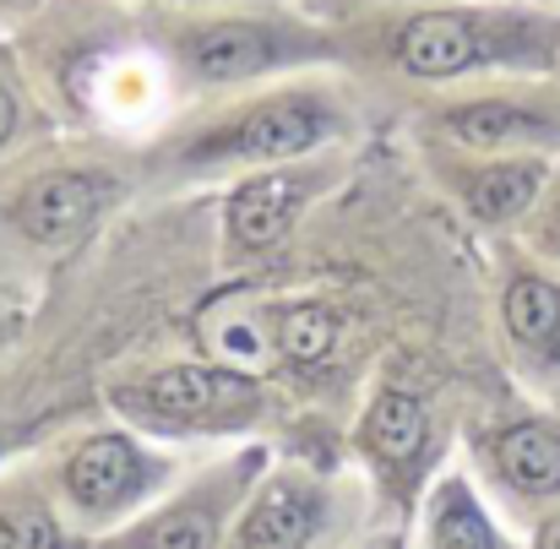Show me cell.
Returning a JSON list of instances; mask_svg holds the SVG:
<instances>
[{
    "mask_svg": "<svg viewBox=\"0 0 560 549\" xmlns=\"http://www.w3.org/2000/svg\"><path fill=\"white\" fill-rule=\"evenodd\" d=\"M38 5H44V0H0V38H11Z\"/></svg>",
    "mask_w": 560,
    "mask_h": 549,
    "instance_id": "7402d4cb",
    "label": "cell"
},
{
    "mask_svg": "<svg viewBox=\"0 0 560 549\" xmlns=\"http://www.w3.org/2000/svg\"><path fill=\"white\" fill-rule=\"evenodd\" d=\"M338 523V484L311 463H267L250 484L229 549H316Z\"/></svg>",
    "mask_w": 560,
    "mask_h": 549,
    "instance_id": "5bb4252c",
    "label": "cell"
},
{
    "mask_svg": "<svg viewBox=\"0 0 560 549\" xmlns=\"http://www.w3.org/2000/svg\"><path fill=\"white\" fill-rule=\"evenodd\" d=\"M349 446L386 495H413L441 446V370L430 349L392 343L371 370L365 402L354 413Z\"/></svg>",
    "mask_w": 560,
    "mask_h": 549,
    "instance_id": "30bf717a",
    "label": "cell"
},
{
    "mask_svg": "<svg viewBox=\"0 0 560 549\" xmlns=\"http://www.w3.org/2000/svg\"><path fill=\"white\" fill-rule=\"evenodd\" d=\"M55 501L66 506V517L98 545L104 534L126 528L137 512H148L170 479H175V457L131 430L126 419H109V424H88L82 435H71L49 468H44Z\"/></svg>",
    "mask_w": 560,
    "mask_h": 549,
    "instance_id": "9c48e42d",
    "label": "cell"
},
{
    "mask_svg": "<svg viewBox=\"0 0 560 549\" xmlns=\"http://www.w3.org/2000/svg\"><path fill=\"white\" fill-rule=\"evenodd\" d=\"M534 549H560V506L539 523V534H534Z\"/></svg>",
    "mask_w": 560,
    "mask_h": 549,
    "instance_id": "603a6c76",
    "label": "cell"
},
{
    "mask_svg": "<svg viewBox=\"0 0 560 549\" xmlns=\"http://www.w3.org/2000/svg\"><path fill=\"white\" fill-rule=\"evenodd\" d=\"M392 126L413 142H446L468 153L560 159V77H479L413 93L392 109Z\"/></svg>",
    "mask_w": 560,
    "mask_h": 549,
    "instance_id": "ba28073f",
    "label": "cell"
},
{
    "mask_svg": "<svg viewBox=\"0 0 560 549\" xmlns=\"http://www.w3.org/2000/svg\"><path fill=\"white\" fill-rule=\"evenodd\" d=\"M55 131H60V126H55V115L44 109V98H38V87H33V77H27V66H22V55H16V44L0 38V170H5L16 153H27L33 142L55 137Z\"/></svg>",
    "mask_w": 560,
    "mask_h": 549,
    "instance_id": "ac0fdd59",
    "label": "cell"
},
{
    "mask_svg": "<svg viewBox=\"0 0 560 549\" xmlns=\"http://www.w3.org/2000/svg\"><path fill=\"white\" fill-rule=\"evenodd\" d=\"M371 549H402V539H392V534H386V539H375Z\"/></svg>",
    "mask_w": 560,
    "mask_h": 549,
    "instance_id": "d4e9b609",
    "label": "cell"
},
{
    "mask_svg": "<svg viewBox=\"0 0 560 549\" xmlns=\"http://www.w3.org/2000/svg\"><path fill=\"white\" fill-rule=\"evenodd\" d=\"M375 131H392V126L375 120L371 98L343 66H316L278 82L196 98V104H180L137 148L142 201L201 196L256 170L360 148Z\"/></svg>",
    "mask_w": 560,
    "mask_h": 549,
    "instance_id": "6da1fadb",
    "label": "cell"
},
{
    "mask_svg": "<svg viewBox=\"0 0 560 549\" xmlns=\"http://www.w3.org/2000/svg\"><path fill=\"white\" fill-rule=\"evenodd\" d=\"M137 201L142 170L131 142L55 131L0 170V261L49 289Z\"/></svg>",
    "mask_w": 560,
    "mask_h": 549,
    "instance_id": "277c9868",
    "label": "cell"
},
{
    "mask_svg": "<svg viewBox=\"0 0 560 549\" xmlns=\"http://www.w3.org/2000/svg\"><path fill=\"white\" fill-rule=\"evenodd\" d=\"M0 549H93L44 474H0Z\"/></svg>",
    "mask_w": 560,
    "mask_h": 549,
    "instance_id": "2e32d148",
    "label": "cell"
},
{
    "mask_svg": "<svg viewBox=\"0 0 560 549\" xmlns=\"http://www.w3.org/2000/svg\"><path fill=\"white\" fill-rule=\"evenodd\" d=\"M424 549H512L485 495L463 474H441L424 495Z\"/></svg>",
    "mask_w": 560,
    "mask_h": 549,
    "instance_id": "e0dca14e",
    "label": "cell"
},
{
    "mask_svg": "<svg viewBox=\"0 0 560 549\" xmlns=\"http://www.w3.org/2000/svg\"><path fill=\"white\" fill-rule=\"evenodd\" d=\"M375 120L413 93L479 77H560V0H408L338 27Z\"/></svg>",
    "mask_w": 560,
    "mask_h": 549,
    "instance_id": "7a4b0ae2",
    "label": "cell"
},
{
    "mask_svg": "<svg viewBox=\"0 0 560 549\" xmlns=\"http://www.w3.org/2000/svg\"><path fill=\"white\" fill-rule=\"evenodd\" d=\"M316 22H327V27H343V22H354V16H371V11H386V5H408V0H300Z\"/></svg>",
    "mask_w": 560,
    "mask_h": 549,
    "instance_id": "44dd1931",
    "label": "cell"
},
{
    "mask_svg": "<svg viewBox=\"0 0 560 549\" xmlns=\"http://www.w3.org/2000/svg\"><path fill=\"white\" fill-rule=\"evenodd\" d=\"M11 44L60 131L142 148L180 109L137 0H44Z\"/></svg>",
    "mask_w": 560,
    "mask_h": 549,
    "instance_id": "3957f363",
    "label": "cell"
},
{
    "mask_svg": "<svg viewBox=\"0 0 560 549\" xmlns=\"http://www.w3.org/2000/svg\"><path fill=\"white\" fill-rule=\"evenodd\" d=\"M402 148H408L419 185L430 190V201L474 245L523 234L539 190L550 180V164H556V159H517V153H468V148L413 142V137H402Z\"/></svg>",
    "mask_w": 560,
    "mask_h": 549,
    "instance_id": "7c38bea8",
    "label": "cell"
},
{
    "mask_svg": "<svg viewBox=\"0 0 560 549\" xmlns=\"http://www.w3.org/2000/svg\"><path fill=\"white\" fill-rule=\"evenodd\" d=\"M360 164H365V142L218 185L212 190V261H218V278L272 267L305 234V223L322 218V207L332 196H343V185L360 175Z\"/></svg>",
    "mask_w": 560,
    "mask_h": 549,
    "instance_id": "52a82bcc",
    "label": "cell"
},
{
    "mask_svg": "<svg viewBox=\"0 0 560 549\" xmlns=\"http://www.w3.org/2000/svg\"><path fill=\"white\" fill-rule=\"evenodd\" d=\"M137 5H207V0H137Z\"/></svg>",
    "mask_w": 560,
    "mask_h": 549,
    "instance_id": "cb8c5ba5",
    "label": "cell"
},
{
    "mask_svg": "<svg viewBox=\"0 0 560 549\" xmlns=\"http://www.w3.org/2000/svg\"><path fill=\"white\" fill-rule=\"evenodd\" d=\"M517 240L528 250L560 261V159L550 164V180H545V190H539V201H534V212H528V223H523Z\"/></svg>",
    "mask_w": 560,
    "mask_h": 549,
    "instance_id": "ffe728a7",
    "label": "cell"
},
{
    "mask_svg": "<svg viewBox=\"0 0 560 549\" xmlns=\"http://www.w3.org/2000/svg\"><path fill=\"white\" fill-rule=\"evenodd\" d=\"M142 22L180 104L278 82L316 66H343L338 27L316 22L300 0L142 5Z\"/></svg>",
    "mask_w": 560,
    "mask_h": 549,
    "instance_id": "5b68a950",
    "label": "cell"
},
{
    "mask_svg": "<svg viewBox=\"0 0 560 549\" xmlns=\"http://www.w3.org/2000/svg\"><path fill=\"white\" fill-rule=\"evenodd\" d=\"M474 457L485 479L517 506H560V413L501 408L474 424Z\"/></svg>",
    "mask_w": 560,
    "mask_h": 549,
    "instance_id": "9a60e30c",
    "label": "cell"
},
{
    "mask_svg": "<svg viewBox=\"0 0 560 549\" xmlns=\"http://www.w3.org/2000/svg\"><path fill=\"white\" fill-rule=\"evenodd\" d=\"M104 402L115 419L153 441H245L272 424L278 392L261 375L218 365L207 354L131 360L104 381Z\"/></svg>",
    "mask_w": 560,
    "mask_h": 549,
    "instance_id": "8992f818",
    "label": "cell"
},
{
    "mask_svg": "<svg viewBox=\"0 0 560 549\" xmlns=\"http://www.w3.org/2000/svg\"><path fill=\"white\" fill-rule=\"evenodd\" d=\"M38 283L33 278H22V272H11L5 261H0V365H5V354L22 343V332H27V322H33V311H38Z\"/></svg>",
    "mask_w": 560,
    "mask_h": 549,
    "instance_id": "d6986e66",
    "label": "cell"
},
{
    "mask_svg": "<svg viewBox=\"0 0 560 549\" xmlns=\"http://www.w3.org/2000/svg\"><path fill=\"white\" fill-rule=\"evenodd\" d=\"M479 272H485L490 338L506 370L523 386L560 397V261L528 250L512 234L479 245Z\"/></svg>",
    "mask_w": 560,
    "mask_h": 549,
    "instance_id": "8fae6325",
    "label": "cell"
},
{
    "mask_svg": "<svg viewBox=\"0 0 560 549\" xmlns=\"http://www.w3.org/2000/svg\"><path fill=\"white\" fill-rule=\"evenodd\" d=\"M267 468V446L240 441L201 474H190L180 490H164L148 512H137L126 528L104 534L93 549H229L234 517L250 495V484Z\"/></svg>",
    "mask_w": 560,
    "mask_h": 549,
    "instance_id": "4fadbf2b",
    "label": "cell"
}]
</instances>
